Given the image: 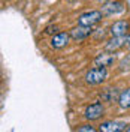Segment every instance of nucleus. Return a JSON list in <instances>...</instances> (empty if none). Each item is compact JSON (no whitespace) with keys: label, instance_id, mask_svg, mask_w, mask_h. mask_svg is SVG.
Listing matches in <instances>:
<instances>
[{"label":"nucleus","instance_id":"7ed1b4c3","mask_svg":"<svg viewBox=\"0 0 130 132\" xmlns=\"http://www.w3.org/2000/svg\"><path fill=\"white\" fill-rule=\"evenodd\" d=\"M105 113V107H103V104L102 102H94V104H91L88 107L85 108V119L90 120V122H93V120H99L102 116Z\"/></svg>","mask_w":130,"mask_h":132},{"label":"nucleus","instance_id":"f03ea898","mask_svg":"<svg viewBox=\"0 0 130 132\" xmlns=\"http://www.w3.org/2000/svg\"><path fill=\"white\" fill-rule=\"evenodd\" d=\"M102 18H103L102 11H90V12L82 14V15L78 18V24H79V26H87V27H91V26L97 24Z\"/></svg>","mask_w":130,"mask_h":132},{"label":"nucleus","instance_id":"dca6fc26","mask_svg":"<svg viewBox=\"0 0 130 132\" xmlns=\"http://www.w3.org/2000/svg\"><path fill=\"white\" fill-rule=\"evenodd\" d=\"M124 132H130V125L127 126V128H126V129H124Z\"/></svg>","mask_w":130,"mask_h":132},{"label":"nucleus","instance_id":"2eb2a0df","mask_svg":"<svg viewBox=\"0 0 130 132\" xmlns=\"http://www.w3.org/2000/svg\"><path fill=\"white\" fill-rule=\"evenodd\" d=\"M126 45H127V47L130 48V33L127 35V36H126Z\"/></svg>","mask_w":130,"mask_h":132},{"label":"nucleus","instance_id":"9d476101","mask_svg":"<svg viewBox=\"0 0 130 132\" xmlns=\"http://www.w3.org/2000/svg\"><path fill=\"white\" fill-rule=\"evenodd\" d=\"M126 45V36H114L106 44V51H117Z\"/></svg>","mask_w":130,"mask_h":132},{"label":"nucleus","instance_id":"0eeeda50","mask_svg":"<svg viewBox=\"0 0 130 132\" xmlns=\"http://www.w3.org/2000/svg\"><path fill=\"white\" fill-rule=\"evenodd\" d=\"M69 41H70V33H66V32L57 33L51 39V47L52 48H63L69 44Z\"/></svg>","mask_w":130,"mask_h":132},{"label":"nucleus","instance_id":"f257e3e1","mask_svg":"<svg viewBox=\"0 0 130 132\" xmlns=\"http://www.w3.org/2000/svg\"><path fill=\"white\" fill-rule=\"evenodd\" d=\"M106 77H108V71H106V68H91L87 75H85V81L88 82V84H93V86H96V84H100V82H103L106 80Z\"/></svg>","mask_w":130,"mask_h":132},{"label":"nucleus","instance_id":"ddd939ff","mask_svg":"<svg viewBox=\"0 0 130 132\" xmlns=\"http://www.w3.org/2000/svg\"><path fill=\"white\" fill-rule=\"evenodd\" d=\"M120 71H123V72L130 71V54L126 59H123V62L120 63Z\"/></svg>","mask_w":130,"mask_h":132},{"label":"nucleus","instance_id":"39448f33","mask_svg":"<svg viewBox=\"0 0 130 132\" xmlns=\"http://www.w3.org/2000/svg\"><path fill=\"white\" fill-rule=\"evenodd\" d=\"M126 129V125L117 120H105L99 125V132H123Z\"/></svg>","mask_w":130,"mask_h":132},{"label":"nucleus","instance_id":"6e6552de","mask_svg":"<svg viewBox=\"0 0 130 132\" xmlns=\"http://www.w3.org/2000/svg\"><path fill=\"white\" fill-rule=\"evenodd\" d=\"M90 33H91V27L78 26V27H75V29L70 30V38L75 39V41H82V39H85V38L88 36Z\"/></svg>","mask_w":130,"mask_h":132},{"label":"nucleus","instance_id":"4468645a","mask_svg":"<svg viewBox=\"0 0 130 132\" xmlns=\"http://www.w3.org/2000/svg\"><path fill=\"white\" fill-rule=\"evenodd\" d=\"M45 33H48V35H57L58 33V27L57 26H48L47 30H45Z\"/></svg>","mask_w":130,"mask_h":132},{"label":"nucleus","instance_id":"f8f14e48","mask_svg":"<svg viewBox=\"0 0 130 132\" xmlns=\"http://www.w3.org/2000/svg\"><path fill=\"white\" fill-rule=\"evenodd\" d=\"M76 132H99V129H96L93 125H81L78 129H76Z\"/></svg>","mask_w":130,"mask_h":132},{"label":"nucleus","instance_id":"20e7f679","mask_svg":"<svg viewBox=\"0 0 130 132\" xmlns=\"http://www.w3.org/2000/svg\"><path fill=\"white\" fill-rule=\"evenodd\" d=\"M126 11V6L123 5L121 2H108L106 5L102 6V14L106 16H111V15H117V14H121Z\"/></svg>","mask_w":130,"mask_h":132},{"label":"nucleus","instance_id":"9b49d317","mask_svg":"<svg viewBox=\"0 0 130 132\" xmlns=\"http://www.w3.org/2000/svg\"><path fill=\"white\" fill-rule=\"evenodd\" d=\"M118 104H120V107L121 108H126V110H129L130 108V87L124 89V90L120 93Z\"/></svg>","mask_w":130,"mask_h":132},{"label":"nucleus","instance_id":"1a4fd4ad","mask_svg":"<svg viewBox=\"0 0 130 132\" xmlns=\"http://www.w3.org/2000/svg\"><path fill=\"white\" fill-rule=\"evenodd\" d=\"M114 62H115V57L112 54H108V53H102L94 59V65L99 66V68H108V66L114 65Z\"/></svg>","mask_w":130,"mask_h":132},{"label":"nucleus","instance_id":"423d86ee","mask_svg":"<svg viewBox=\"0 0 130 132\" xmlns=\"http://www.w3.org/2000/svg\"><path fill=\"white\" fill-rule=\"evenodd\" d=\"M111 33H112V36H127L130 33L129 21H126V20L115 21L114 24L111 26Z\"/></svg>","mask_w":130,"mask_h":132},{"label":"nucleus","instance_id":"f3484780","mask_svg":"<svg viewBox=\"0 0 130 132\" xmlns=\"http://www.w3.org/2000/svg\"><path fill=\"white\" fill-rule=\"evenodd\" d=\"M102 2H112V0H102Z\"/></svg>","mask_w":130,"mask_h":132}]
</instances>
